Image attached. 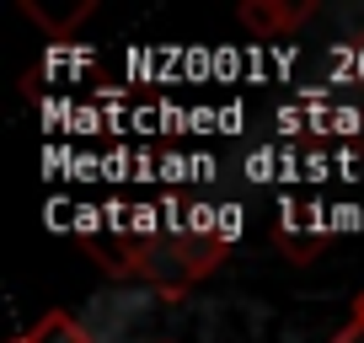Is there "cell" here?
I'll list each match as a JSON object with an SVG mask.
<instances>
[{"label":"cell","mask_w":364,"mask_h":343,"mask_svg":"<svg viewBox=\"0 0 364 343\" xmlns=\"http://www.w3.org/2000/svg\"><path fill=\"white\" fill-rule=\"evenodd\" d=\"M332 343H364V322L353 317V322H343L338 332H332Z\"/></svg>","instance_id":"5"},{"label":"cell","mask_w":364,"mask_h":343,"mask_svg":"<svg viewBox=\"0 0 364 343\" xmlns=\"http://www.w3.org/2000/svg\"><path fill=\"white\" fill-rule=\"evenodd\" d=\"M91 258L118 279H145V285L182 295L188 285H198L204 274H215L225 263V236L215 231H134V236L91 241Z\"/></svg>","instance_id":"1"},{"label":"cell","mask_w":364,"mask_h":343,"mask_svg":"<svg viewBox=\"0 0 364 343\" xmlns=\"http://www.w3.org/2000/svg\"><path fill=\"white\" fill-rule=\"evenodd\" d=\"M27 338H33V343H97L91 327H80L70 311H43V317L27 327Z\"/></svg>","instance_id":"3"},{"label":"cell","mask_w":364,"mask_h":343,"mask_svg":"<svg viewBox=\"0 0 364 343\" xmlns=\"http://www.w3.org/2000/svg\"><path fill=\"white\" fill-rule=\"evenodd\" d=\"M22 11L33 16L38 27H43V33H54V38H65L70 27L80 22V16H91V0H80L75 11H48V6H38V0H22Z\"/></svg>","instance_id":"4"},{"label":"cell","mask_w":364,"mask_h":343,"mask_svg":"<svg viewBox=\"0 0 364 343\" xmlns=\"http://www.w3.org/2000/svg\"><path fill=\"white\" fill-rule=\"evenodd\" d=\"M11 343H33V338H27V332H22V338H11Z\"/></svg>","instance_id":"7"},{"label":"cell","mask_w":364,"mask_h":343,"mask_svg":"<svg viewBox=\"0 0 364 343\" xmlns=\"http://www.w3.org/2000/svg\"><path fill=\"white\" fill-rule=\"evenodd\" d=\"M316 11V6H306V0H241V27L247 33H257V38H279V33H289V27H300L306 16Z\"/></svg>","instance_id":"2"},{"label":"cell","mask_w":364,"mask_h":343,"mask_svg":"<svg viewBox=\"0 0 364 343\" xmlns=\"http://www.w3.org/2000/svg\"><path fill=\"white\" fill-rule=\"evenodd\" d=\"M353 317H359V322H364V290H359V300H353Z\"/></svg>","instance_id":"6"}]
</instances>
